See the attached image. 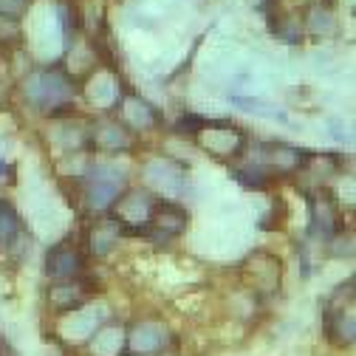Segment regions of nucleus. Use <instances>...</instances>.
<instances>
[{
    "mask_svg": "<svg viewBox=\"0 0 356 356\" xmlns=\"http://www.w3.org/2000/svg\"><path fill=\"white\" fill-rule=\"evenodd\" d=\"M76 269H79V252H76L74 246L60 243V246H54V249L49 252V257H46V272H49L51 277H71Z\"/></svg>",
    "mask_w": 356,
    "mask_h": 356,
    "instance_id": "obj_1",
    "label": "nucleus"
},
{
    "mask_svg": "<svg viewBox=\"0 0 356 356\" xmlns=\"http://www.w3.org/2000/svg\"><path fill=\"white\" fill-rule=\"evenodd\" d=\"M17 232H20V218H17L15 207L6 198H0V249H9L17 238Z\"/></svg>",
    "mask_w": 356,
    "mask_h": 356,
    "instance_id": "obj_2",
    "label": "nucleus"
}]
</instances>
